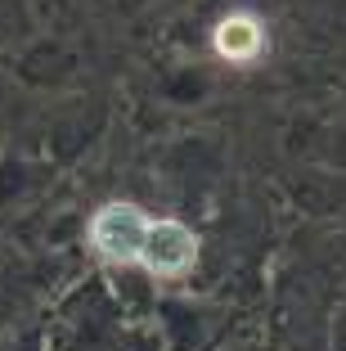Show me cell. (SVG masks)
Segmentation results:
<instances>
[{
    "mask_svg": "<svg viewBox=\"0 0 346 351\" xmlns=\"http://www.w3.org/2000/svg\"><path fill=\"white\" fill-rule=\"evenodd\" d=\"M153 221L144 217L140 203H122V198H112V203H103L99 212L90 217V230H86V239H90L95 257L103 261V266H135L140 261V248H144V234H149Z\"/></svg>",
    "mask_w": 346,
    "mask_h": 351,
    "instance_id": "cell-1",
    "label": "cell"
},
{
    "mask_svg": "<svg viewBox=\"0 0 346 351\" xmlns=\"http://www.w3.org/2000/svg\"><path fill=\"white\" fill-rule=\"evenodd\" d=\"M198 252H203V243H198L194 230L175 217H162V221H153L149 234H144L140 266L153 279H180L198 266Z\"/></svg>",
    "mask_w": 346,
    "mask_h": 351,
    "instance_id": "cell-2",
    "label": "cell"
},
{
    "mask_svg": "<svg viewBox=\"0 0 346 351\" xmlns=\"http://www.w3.org/2000/svg\"><path fill=\"white\" fill-rule=\"evenodd\" d=\"M212 45L225 63H252L256 54L265 50V27L252 19V14H230V19L216 23Z\"/></svg>",
    "mask_w": 346,
    "mask_h": 351,
    "instance_id": "cell-3",
    "label": "cell"
}]
</instances>
